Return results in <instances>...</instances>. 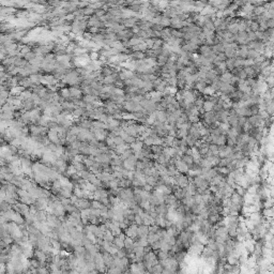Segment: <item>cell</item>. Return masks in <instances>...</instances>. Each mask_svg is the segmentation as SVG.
<instances>
[{
  "instance_id": "52a82bcc",
  "label": "cell",
  "mask_w": 274,
  "mask_h": 274,
  "mask_svg": "<svg viewBox=\"0 0 274 274\" xmlns=\"http://www.w3.org/2000/svg\"><path fill=\"white\" fill-rule=\"evenodd\" d=\"M104 26V24H103L102 22L100 20V18L97 17V16H91V17L89 18V19L87 20V27L91 28V27H97V28H101Z\"/></svg>"
},
{
  "instance_id": "9f6ffc18",
  "label": "cell",
  "mask_w": 274,
  "mask_h": 274,
  "mask_svg": "<svg viewBox=\"0 0 274 274\" xmlns=\"http://www.w3.org/2000/svg\"><path fill=\"white\" fill-rule=\"evenodd\" d=\"M5 267H7V266H4V262H0V273H4V272H7Z\"/></svg>"
},
{
  "instance_id": "6f0895ef",
  "label": "cell",
  "mask_w": 274,
  "mask_h": 274,
  "mask_svg": "<svg viewBox=\"0 0 274 274\" xmlns=\"http://www.w3.org/2000/svg\"><path fill=\"white\" fill-rule=\"evenodd\" d=\"M5 219H4V216H3L2 214H0V226H2L3 224H5Z\"/></svg>"
},
{
  "instance_id": "60d3db41",
  "label": "cell",
  "mask_w": 274,
  "mask_h": 274,
  "mask_svg": "<svg viewBox=\"0 0 274 274\" xmlns=\"http://www.w3.org/2000/svg\"><path fill=\"white\" fill-rule=\"evenodd\" d=\"M259 55H261V54H259V52H256V50L252 49V48H249V52H247V58H249V59L254 60L255 58H257Z\"/></svg>"
},
{
  "instance_id": "30bf717a",
  "label": "cell",
  "mask_w": 274,
  "mask_h": 274,
  "mask_svg": "<svg viewBox=\"0 0 274 274\" xmlns=\"http://www.w3.org/2000/svg\"><path fill=\"white\" fill-rule=\"evenodd\" d=\"M34 255H35V259H37L39 261L41 262V264H45V262L47 261V254L44 252V251H42V249H37V251L34 252Z\"/></svg>"
},
{
  "instance_id": "9c48e42d",
  "label": "cell",
  "mask_w": 274,
  "mask_h": 274,
  "mask_svg": "<svg viewBox=\"0 0 274 274\" xmlns=\"http://www.w3.org/2000/svg\"><path fill=\"white\" fill-rule=\"evenodd\" d=\"M123 131L124 132H127L129 135H131V136L133 137H138L139 135H138V133H137L136 131V123L135 122H130L129 124L127 125L125 127H123Z\"/></svg>"
},
{
  "instance_id": "e575fe53",
  "label": "cell",
  "mask_w": 274,
  "mask_h": 274,
  "mask_svg": "<svg viewBox=\"0 0 274 274\" xmlns=\"http://www.w3.org/2000/svg\"><path fill=\"white\" fill-rule=\"evenodd\" d=\"M213 106H214V104H213V103H211L210 101H208V100H204V105H202V108H204V112H212V110H213Z\"/></svg>"
},
{
  "instance_id": "8992f818",
  "label": "cell",
  "mask_w": 274,
  "mask_h": 274,
  "mask_svg": "<svg viewBox=\"0 0 274 274\" xmlns=\"http://www.w3.org/2000/svg\"><path fill=\"white\" fill-rule=\"evenodd\" d=\"M47 127H42V125H31V127H29V132L33 135H41V136H44L46 133H47V130H46Z\"/></svg>"
},
{
  "instance_id": "5bb4252c",
  "label": "cell",
  "mask_w": 274,
  "mask_h": 274,
  "mask_svg": "<svg viewBox=\"0 0 274 274\" xmlns=\"http://www.w3.org/2000/svg\"><path fill=\"white\" fill-rule=\"evenodd\" d=\"M102 256H103V260H104V264H105V267L109 268L110 264H112V260H114V255H112L110 253L108 252H103L102 253Z\"/></svg>"
},
{
  "instance_id": "ffe728a7",
  "label": "cell",
  "mask_w": 274,
  "mask_h": 274,
  "mask_svg": "<svg viewBox=\"0 0 274 274\" xmlns=\"http://www.w3.org/2000/svg\"><path fill=\"white\" fill-rule=\"evenodd\" d=\"M82 101L86 103V104H92L94 105L97 102V97L92 94H85V97H82Z\"/></svg>"
},
{
  "instance_id": "ba28073f",
  "label": "cell",
  "mask_w": 274,
  "mask_h": 274,
  "mask_svg": "<svg viewBox=\"0 0 274 274\" xmlns=\"http://www.w3.org/2000/svg\"><path fill=\"white\" fill-rule=\"evenodd\" d=\"M74 204H75V207L79 210L89 209V208H91V201L87 200L86 198H78V200L75 202Z\"/></svg>"
},
{
  "instance_id": "c3c4849f",
  "label": "cell",
  "mask_w": 274,
  "mask_h": 274,
  "mask_svg": "<svg viewBox=\"0 0 274 274\" xmlns=\"http://www.w3.org/2000/svg\"><path fill=\"white\" fill-rule=\"evenodd\" d=\"M247 40H249V42H253V41H256L257 37H256V34H255L254 31H249V30H247Z\"/></svg>"
},
{
  "instance_id": "f907efd6",
  "label": "cell",
  "mask_w": 274,
  "mask_h": 274,
  "mask_svg": "<svg viewBox=\"0 0 274 274\" xmlns=\"http://www.w3.org/2000/svg\"><path fill=\"white\" fill-rule=\"evenodd\" d=\"M116 256L120 257V258H122V257H125L127 256V249H124V247H122V249H118L117 253H116Z\"/></svg>"
},
{
  "instance_id": "db71d44e",
  "label": "cell",
  "mask_w": 274,
  "mask_h": 274,
  "mask_svg": "<svg viewBox=\"0 0 274 274\" xmlns=\"http://www.w3.org/2000/svg\"><path fill=\"white\" fill-rule=\"evenodd\" d=\"M5 195H7L5 191H3V189L0 187V201H2V200L5 199Z\"/></svg>"
},
{
  "instance_id": "836d02e7",
  "label": "cell",
  "mask_w": 274,
  "mask_h": 274,
  "mask_svg": "<svg viewBox=\"0 0 274 274\" xmlns=\"http://www.w3.org/2000/svg\"><path fill=\"white\" fill-rule=\"evenodd\" d=\"M31 94H32V93L30 92L29 90H22V92H20V94L18 95V97H19L22 102V101H26V100H28V99H30V97H31Z\"/></svg>"
},
{
  "instance_id": "83f0119b",
  "label": "cell",
  "mask_w": 274,
  "mask_h": 274,
  "mask_svg": "<svg viewBox=\"0 0 274 274\" xmlns=\"http://www.w3.org/2000/svg\"><path fill=\"white\" fill-rule=\"evenodd\" d=\"M30 80L32 82L33 85H40L41 84V78H42V75L37 74V73H34V74H31L30 75Z\"/></svg>"
},
{
  "instance_id": "816d5d0a",
  "label": "cell",
  "mask_w": 274,
  "mask_h": 274,
  "mask_svg": "<svg viewBox=\"0 0 274 274\" xmlns=\"http://www.w3.org/2000/svg\"><path fill=\"white\" fill-rule=\"evenodd\" d=\"M134 224H136L137 226H139V225L142 224V219L139 214H135L134 215Z\"/></svg>"
},
{
  "instance_id": "cb8c5ba5",
  "label": "cell",
  "mask_w": 274,
  "mask_h": 274,
  "mask_svg": "<svg viewBox=\"0 0 274 274\" xmlns=\"http://www.w3.org/2000/svg\"><path fill=\"white\" fill-rule=\"evenodd\" d=\"M35 221L39 222H46V212L44 210H37L35 212Z\"/></svg>"
},
{
  "instance_id": "d6a6232c",
  "label": "cell",
  "mask_w": 274,
  "mask_h": 274,
  "mask_svg": "<svg viewBox=\"0 0 274 274\" xmlns=\"http://www.w3.org/2000/svg\"><path fill=\"white\" fill-rule=\"evenodd\" d=\"M170 18L166 17V16H161V20H159V25L162 26L163 28H167L170 27Z\"/></svg>"
},
{
  "instance_id": "ab89813d",
  "label": "cell",
  "mask_w": 274,
  "mask_h": 274,
  "mask_svg": "<svg viewBox=\"0 0 274 274\" xmlns=\"http://www.w3.org/2000/svg\"><path fill=\"white\" fill-rule=\"evenodd\" d=\"M146 184H149L152 187H154V185L156 184V178L153 176H146Z\"/></svg>"
},
{
  "instance_id": "7c38bea8",
  "label": "cell",
  "mask_w": 274,
  "mask_h": 274,
  "mask_svg": "<svg viewBox=\"0 0 274 274\" xmlns=\"http://www.w3.org/2000/svg\"><path fill=\"white\" fill-rule=\"evenodd\" d=\"M78 151L82 155H90V153H91V146L87 141H82L80 144L79 148H78Z\"/></svg>"
},
{
  "instance_id": "4316f807",
  "label": "cell",
  "mask_w": 274,
  "mask_h": 274,
  "mask_svg": "<svg viewBox=\"0 0 274 274\" xmlns=\"http://www.w3.org/2000/svg\"><path fill=\"white\" fill-rule=\"evenodd\" d=\"M224 55L227 59H229V58H234L237 56V49H234V48H225Z\"/></svg>"
},
{
  "instance_id": "11a10c76",
  "label": "cell",
  "mask_w": 274,
  "mask_h": 274,
  "mask_svg": "<svg viewBox=\"0 0 274 274\" xmlns=\"http://www.w3.org/2000/svg\"><path fill=\"white\" fill-rule=\"evenodd\" d=\"M267 26H268V28H273L274 27V19L273 18H270V19L267 20Z\"/></svg>"
},
{
  "instance_id": "6da1fadb",
  "label": "cell",
  "mask_w": 274,
  "mask_h": 274,
  "mask_svg": "<svg viewBox=\"0 0 274 274\" xmlns=\"http://www.w3.org/2000/svg\"><path fill=\"white\" fill-rule=\"evenodd\" d=\"M172 179H174V184L178 185L179 187H185L189 182V177L184 174H177L172 177Z\"/></svg>"
},
{
  "instance_id": "7a4b0ae2",
  "label": "cell",
  "mask_w": 274,
  "mask_h": 274,
  "mask_svg": "<svg viewBox=\"0 0 274 274\" xmlns=\"http://www.w3.org/2000/svg\"><path fill=\"white\" fill-rule=\"evenodd\" d=\"M136 162H137V157L135 156L134 153H133L131 156H129L127 159H123L122 166H123V168H125V169L133 171V170H135V165H136Z\"/></svg>"
},
{
  "instance_id": "d4e9b609",
  "label": "cell",
  "mask_w": 274,
  "mask_h": 274,
  "mask_svg": "<svg viewBox=\"0 0 274 274\" xmlns=\"http://www.w3.org/2000/svg\"><path fill=\"white\" fill-rule=\"evenodd\" d=\"M78 125H79L82 129H87V130H90V129L92 127V121L89 120V119H82V120H79Z\"/></svg>"
},
{
  "instance_id": "d6986e66",
  "label": "cell",
  "mask_w": 274,
  "mask_h": 274,
  "mask_svg": "<svg viewBox=\"0 0 274 274\" xmlns=\"http://www.w3.org/2000/svg\"><path fill=\"white\" fill-rule=\"evenodd\" d=\"M232 76H234V74H232L231 72H228V71H226L225 73L221 74L219 80H221V82H228V84H231Z\"/></svg>"
},
{
  "instance_id": "4fadbf2b",
  "label": "cell",
  "mask_w": 274,
  "mask_h": 274,
  "mask_svg": "<svg viewBox=\"0 0 274 274\" xmlns=\"http://www.w3.org/2000/svg\"><path fill=\"white\" fill-rule=\"evenodd\" d=\"M155 211H156L157 215L166 217L167 211H168V206H167L166 204H159V206L155 207Z\"/></svg>"
},
{
  "instance_id": "f6af8a7d",
  "label": "cell",
  "mask_w": 274,
  "mask_h": 274,
  "mask_svg": "<svg viewBox=\"0 0 274 274\" xmlns=\"http://www.w3.org/2000/svg\"><path fill=\"white\" fill-rule=\"evenodd\" d=\"M243 63H244V59L241 57H234V67H243Z\"/></svg>"
},
{
  "instance_id": "277c9868",
  "label": "cell",
  "mask_w": 274,
  "mask_h": 274,
  "mask_svg": "<svg viewBox=\"0 0 274 274\" xmlns=\"http://www.w3.org/2000/svg\"><path fill=\"white\" fill-rule=\"evenodd\" d=\"M174 167L177 168V170L180 172V174H187V171H189V165H187L186 163L183 162L181 159H174Z\"/></svg>"
},
{
  "instance_id": "f546056e",
  "label": "cell",
  "mask_w": 274,
  "mask_h": 274,
  "mask_svg": "<svg viewBox=\"0 0 274 274\" xmlns=\"http://www.w3.org/2000/svg\"><path fill=\"white\" fill-rule=\"evenodd\" d=\"M211 47H212V50H213L215 54L224 52V50H225V47H224V45H223V43H216V44H214L213 46H211Z\"/></svg>"
},
{
  "instance_id": "7402d4cb",
  "label": "cell",
  "mask_w": 274,
  "mask_h": 274,
  "mask_svg": "<svg viewBox=\"0 0 274 274\" xmlns=\"http://www.w3.org/2000/svg\"><path fill=\"white\" fill-rule=\"evenodd\" d=\"M198 50L200 52V55L206 57V56H208L210 52H212V47L211 46H208V45H206V44H202L198 47Z\"/></svg>"
},
{
  "instance_id": "7bdbcfd3",
  "label": "cell",
  "mask_w": 274,
  "mask_h": 274,
  "mask_svg": "<svg viewBox=\"0 0 274 274\" xmlns=\"http://www.w3.org/2000/svg\"><path fill=\"white\" fill-rule=\"evenodd\" d=\"M156 257L159 260H163V259L168 258V257H169V254H168V252H166V251H161V249H159V253L156 254Z\"/></svg>"
},
{
  "instance_id": "b9f144b4",
  "label": "cell",
  "mask_w": 274,
  "mask_h": 274,
  "mask_svg": "<svg viewBox=\"0 0 274 274\" xmlns=\"http://www.w3.org/2000/svg\"><path fill=\"white\" fill-rule=\"evenodd\" d=\"M112 73H114V70L110 67H104L101 70V75H103V77L104 76H108V75H112Z\"/></svg>"
},
{
  "instance_id": "7dc6e473",
  "label": "cell",
  "mask_w": 274,
  "mask_h": 274,
  "mask_svg": "<svg viewBox=\"0 0 274 274\" xmlns=\"http://www.w3.org/2000/svg\"><path fill=\"white\" fill-rule=\"evenodd\" d=\"M77 174H79V177L82 178V179H85V180H87L90 176V171L89 170H86V169L82 170V171H78Z\"/></svg>"
},
{
  "instance_id": "5b68a950",
  "label": "cell",
  "mask_w": 274,
  "mask_h": 274,
  "mask_svg": "<svg viewBox=\"0 0 274 274\" xmlns=\"http://www.w3.org/2000/svg\"><path fill=\"white\" fill-rule=\"evenodd\" d=\"M70 90V100L74 101V100H80L82 97V91L80 88H78V86H73V87L69 88Z\"/></svg>"
},
{
  "instance_id": "44dd1931",
  "label": "cell",
  "mask_w": 274,
  "mask_h": 274,
  "mask_svg": "<svg viewBox=\"0 0 274 274\" xmlns=\"http://www.w3.org/2000/svg\"><path fill=\"white\" fill-rule=\"evenodd\" d=\"M12 222L16 223L17 225H20V224H24V223H25V219L22 216V213L15 211L14 215H13V217H12Z\"/></svg>"
},
{
  "instance_id": "f35d334b",
  "label": "cell",
  "mask_w": 274,
  "mask_h": 274,
  "mask_svg": "<svg viewBox=\"0 0 274 274\" xmlns=\"http://www.w3.org/2000/svg\"><path fill=\"white\" fill-rule=\"evenodd\" d=\"M167 59H168V57H166V56H164V55H159L156 57V63L159 65H164V64H166V62H167Z\"/></svg>"
},
{
  "instance_id": "4dcf8cb0",
  "label": "cell",
  "mask_w": 274,
  "mask_h": 274,
  "mask_svg": "<svg viewBox=\"0 0 274 274\" xmlns=\"http://www.w3.org/2000/svg\"><path fill=\"white\" fill-rule=\"evenodd\" d=\"M181 159L184 163H186V164L189 165V168L192 166L193 164H194V159H193L192 155H187V154H184V153H183V155L181 156Z\"/></svg>"
},
{
  "instance_id": "1f68e13d",
  "label": "cell",
  "mask_w": 274,
  "mask_h": 274,
  "mask_svg": "<svg viewBox=\"0 0 274 274\" xmlns=\"http://www.w3.org/2000/svg\"><path fill=\"white\" fill-rule=\"evenodd\" d=\"M159 239V237L156 234H148V236H147V241H148V244L149 245H152Z\"/></svg>"
},
{
  "instance_id": "ee69618b",
  "label": "cell",
  "mask_w": 274,
  "mask_h": 274,
  "mask_svg": "<svg viewBox=\"0 0 274 274\" xmlns=\"http://www.w3.org/2000/svg\"><path fill=\"white\" fill-rule=\"evenodd\" d=\"M215 144H217V146H224V144H226V135H224V134L219 135V136L217 137Z\"/></svg>"
},
{
  "instance_id": "2e32d148",
  "label": "cell",
  "mask_w": 274,
  "mask_h": 274,
  "mask_svg": "<svg viewBox=\"0 0 274 274\" xmlns=\"http://www.w3.org/2000/svg\"><path fill=\"white\" fill-rule=\"evenodd\" d=\"M138 237H142V238H147L148 234H149V226L148 225L141 224L138 226Z\"/></svg>"
},
{
  "instance_id": "e0dca14e",
  "label": "cell",
  "mask_w": 274,
  "mask_h": 274,
  "mask_svg": "<svg viewBox=\"0 0 274 274\" xmlns=\"http://www.w3.org/2000/svg\"><path fill=\"white\" fill-rule=\"evenodd\" d=\"M149 99H151L152 101H154L155 103H159V101L163 99V93L162 92H159V91H150L149 93Z\"/></svg>"
},
{
  "instance_id": "9a60e30c",
  "label": "cell",
  "mask_w": 274,
  "mask_h": 274,
  "mask_svg": "<svg viewBox=\"0 0 274 274\" xmlns=\"http://www.w3.org/2000/svg\"><path fill=\"white\" fill-rule=\"evenodd\" d=\"M87 181L88 182H90L91 184H93V185H95L97 187H102V185H103V182L101 181L99 178L95 176L94 174H90V176H89V178L87 179Z\"/></svg>"
},
{
  "instance_id": "484cf974",
  "label": "cell",
  "mask_w": 274,
  "mask_h": 274,
  "mask_svg": "<svg viewBox=\"0 0 274 274\" xmlns=\"http://www.w3.org/2000/svg\"><path fill=\"white\" fill-rule=\"evenodd\" d=\"M142 146H144V142L141 141V140H135V141H133L132 144H130V148L133 150V151H139V150H141Z\"/></svg>"
},
{
  "instance_id": "8fae6325",
  "label": "cell",
  "mask_w": 274,
  "mask_h": 274,
  "mask_svg": "<svg viewBox=\"0 0 274 274\" xmlns=\"http://www.w3.org/2000/svg\"><path fill=\"white\" fill-rule=\"evenodd\" d=\"M124 238H125V234H117V236H115V238H114L112 243H114L118 249H122V247H124Z\"/></svg>"
},
{
  "instance_id": "f5cc1de1",
  "label": "cell",
  "mask_w": 274,
  "mask_h": 274,
  "mask_svg": "<svg viewBox=\"0 0 274 274\" xmlns=\"http://www.w3.org/2000/svg\"><path fill=\"white\" fill-rule=\"evenodd\" d=\"M123 139L121 138L120 136H115L114 137V144H115V146H119V144H123Z\"/></svg>"
},
{
  "instance_id": "f1b7e54d",
  "label": "cell",
  "mask_w": 274,
  "mask_h": 274,
  "mask_svg": "<svg viewBox=\"0 0 274 274\" xmlns=\"http://www.w3.org/2000/svg\"><path fill=\"white\" fill-rule=\"evenodd\" d=\"M60 97L62 99V100H70V90H69V88H62V89L60 90Z\"/></svg>"
},
{
  "instance_id": "ac0fdd59",
  "label": "cell",
  "mask_w": 274,
  "mask_h": 274,
  "mask_svg": "<svg viewBox=\"0 0 274 274\" xmlns=\"http://www.w3.org/2000/svg\"><path fill=\"white\" fill-rule=\"evenodd\" d=\"M155 115H156V121L165 123L167 121V115L166 110H155Z\"/></svg>"
},
{
  "instance_id": "3957f363",
  "label": "cell",
  "mask_w": 274,
  "mask_h": 274,
  "mask_svg": "<svg viewBox=\"0 0 274 274\" xmlns=\"http://www.w3.org/2000/svg\"><path fill=\"white\" fill-rule=\"evenodd\" d=\"M137 229H138V226H137L136 224H134V223H132V224H130L124 229L125 230L124 231L125 236H127V237L132 238L133 240H135L137 237H138V230Z\"/></svg>"
},
{
  "instance_id": "603a6c76",
  "label": "cell",
  "mask_w": 274,
  "mask_h": 274,
  "mask_svg": "<svg viewBox=\"0 0 274 274\" xmlns=\"http://www.w3.org/2000/svg\"><path fill=\"white\" fill-rule=\"evenodd\" d=\"M33 183L31 181H30L29 179H27V178H22V181H20V184H19V189H26V191H28V189L31 187V185H32Z\"/></svg>"
},
{
  "instance_id": "74e56055",
  "label": "cell",
  "mask_w": 274,
  "mask_h": 274,
  "mask_svg": "<svg viewBox=\"0 0 274 274\" xmlns=\"http://www.w3.org/2000/svg\"><path fill=\"white\" fill-rule=\"evenodd\" d=\"M184 139H185V141H186V144H187L189 147H193V146H195V144H196V141H197V139H195L194 137H193L192 135H189V134L186 135V137H185Z\"/></svg>"
},
{
  "instance_id": "8d00e7d4",
  "label": "cell",
  "mask_w": 274,
  "mask_h": 274,
  "mask_svg": "<svg viewBox=\"0 0 274 274\" xmlns=\"http://www.w3.org/2000/svg\"><path fill=\"white\" fill-rule=\"evenodd\" d=\"M114 238H115V236L112 234V231H110V230L105 231L104 234H103V240H104V241L112 242V241H114Z\"/></svg>"
},
{
  "instance_id": "d590c367",
  "label": "cell",
  "mask_w": 274,
  "mask_h": 274,
  "mask_svg": "<svg viewBox=\"0 0 274 274\" xmlns=\"http://www.w3.org/2000/svg\"><path fill=\"white\" fill-rule=\"evenodd\" d=\"M22 90H24V87H22V86H15V87L11 88V94L14 95V97H17V95L20 94V92H22Z\"/></svg>"
},
{
  "instance_id": "681fc988",
  "label": "cell",
  "mask_w": 274,
  "mask_h": 274,
  "mask_svg": "<svg viewBox=\"0 0 274 274\" xmlns=\"http://www.w3.org/2000/svg\"><path fill=\"white\" fill-rule=\"evenodd\" d=\"M35 56H37V55H35V52H29L28 54H26V55L24 56V59L27 60V61H29V62H30L31 60L34 59Z\"/></svg>"
},
{
  "instance_id": "bcb514c9",
  "label": "cell",
  "mask_w": 274,
  "mask_h": 274,
  "mask_svg": "<svg viewBox=\"0 0 274 274\" xmlns=\"http://www.w3.org/2000/svg\"><path fill=\"white\" fill-rule=\"evenodd\" d=\"M209 150L212 152V154L213 155H219V147H217V144H209Z\"/></svg>"
}]
</instances>
